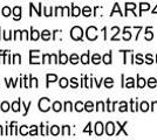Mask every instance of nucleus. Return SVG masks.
I'll return each instance as SVG.
<instances>
[{
	"label": "nucleus",
	"instance_id": "nucleus-1",
	"mask_svg": "<svg viewBox=\"0 0 157 140\" xmlns=\"http://www.w3.org/2000/svg\"><path fill=\"white\" fill-rule=\"evenodd\" d=\"M70 36H72V39L73 40H82V36H83V30H82V28L78 26H75L72 28V30H70Z\"/></svg>",
	"mask_w": 157,
	"mask_h": 140
},
{
	"label": "nucleus",
	"instance_id": "nucleus-2",
	"mask_svg": "<svg viewBox=\"0 0 157 140\" xmlns=\"http://www.w3.org/2000/svg\"><path fill=\"white\" fill-rule=\"evenodd\" d=\"M49 103H51L49 98H46V97L41 98V99L39 100V109H40V111H42V112H47V111L51 109Z\"/></svg>",
	"mask_w": 157,
	"mask_h": 140
},
{
	"label": "nucleus",
	"instance_id": "nucleus-3",
	"mask_svg": "<svg viewBox=\"0 0 157 140\" xmlns=\"http://www.w3.org/2000/svg\"><path fill=\"white\" fill-rule=\"evenodd\" d=\"M87 37L88 40H90V41H94V40H96L97 39V29H96L94 26H90L88 27L87 29Z\"/></svg>",
	"mask_w": 157,
	"mask_h": 140
},
{
	"label": "nucleus",
	"instance_id": "nucleus-4",
	"mask_svg": "<svg viewBox=\"0 0 157 140\" xmlns=\"http://www.w3.org/2000/svg\"><path fill=\"white\" fill-rule=\"evenodd\" d=\"M105 132H107L108 135H113L114 132H115V125H114V122H107V125H105Z\"/></svg>",
	"mask_w": 157,
	"mask_h": 140
},
{
	"label": "nucleus",
	"instance_id": "nucleus-5",
	"mask_svg": "<svg viewBox=\"0 0 157 140\" xmlns=\"http://www.w3.org/2000/svg\"><path fill=\"white\" fill-rule=\"evenodd\" d=\"M95 133L96 135H102V133H103V125H102V122H96L95 125Z\"/></svg>",
	"mask_w": 157,
	"mask_h": 140
},
{
	"label": "nucleus",
	"instance_id": "nucleus-6",
	"mask_svg": "<svg viewBox=\"0 0 157 140\" xmlns=\"http://www.w3.org/2000/svg\"><path fill=\"white\" fill-rule=\"evenodd\" d=\"M13 14H14V20H20V18H21V7H14L13 8Z\"/></svg>",
	"mask_w": 157,
	"mask_h": 140
},
{
	"label": "nucleus",
	"instance_id": "nucleus-7",
	"mask_svg": "<svg viewBox=\"0 0 157 140\" xmlns=\"http://www.w3.org/2000/svg\"><path fill=\"white\" fill-rule=\"evenodd\" d=\"M41 37H42V40H45V41H48V40L51 39V32L47 30V29L42 30V32H41Z\"/></svg>",
	"mask_w": 157,
	"mask_h": 140
},
{
	"label": "nucleus",
	"instance_id": "nucleus-8",
	"mask_svg": "<svg viewBox=\"0 0 157 140\" xmlns=\"http://www.w3.org/2000/svg\"><path fill=\"white\" fill-rule=\"evenodd\" d=\"M46 78H47V87H48L49 82H55V81L58 79V76H56V75H54V74H47Z\"/></svg>",
	"mask_w": 157,
	"mask_h": 140
},
{
	"label": "nucleus",
	"instance_id": "nucleus-9",
	"mask_svg": "<svg viewBox=\"0 0 157 140\" xmlns=\"http://www.w3.org/2000/svg\"><path fill=\"white\" fill-rule=\"evenodd\" d=\"M80 13H81V9L78 8V6L73 5V6H72V15H73V17H78Z\"/></svg>",
	"mask_w": 157,
	"mask_h": 140
},
{
	"label": "nucleus",
	"instance_id": "nucleus-10",
	"mask_svg": "<svg viewBox=\"0 0 157 140\" xmlns=\"http://www.w3.org/2000/svg\"><path fill=\"white\" fill-rule=\"evenodd\" d=\"M20 103H21V99H18L17 102H14L12 104V110L14 112H19V110H20Z\"/></svg>",
	"mask_w": 157,
	"mask_h": 140
},
{
	"label": "nucleus",
	"instance_id": "nucleus-11",
	"mask_svg": "<svg viewBox=\"0 0 157 140\" xmlns=\"http://www.w3.org/2000/svg\"><path fill=\"white\" fill-rule=\"evenodd\" d=\"M31 33H32V34H31V37H29V39H32L33 41H36V40L39 39V36H40V33H39L38 30H35V29H33V28H32Z\"/></svg>",
	"mask_w": 157,
	"mask_h": 140
},
{
	"label": "nucleus",
	"instance_id": "nucleus-12",
	"mask_svg": "<svg viewBox=\"0 0 157 140\" xmlns=\"http://www.w3.org/2000/svg\"><path fill=\"white\" fill-rule=\"evenodd\" d=\"M52 107H53V110H54L55 112H59V111L62 109V104L60 103V102H54L53 105H52Z\"/></svg>",
	"mask_w": 157,
	"mask_h": 140
},
{
	"label": "nucleus",
	"instance_id": "nucleus-13",
	"mask_svg": "<svg viewBox=\"0 0 157 140\" xmlns=\"http://www.w3.org/2000/svg\"><path fill=\"white\" fill-rule=\"evenodd\" d=\"M59 62H60L61 64H66V63L68 62V56H67L66 54H62V52H60V57H59Z\"/></svg>",
	"mask_w": 157,
	"mask_h": 140
},
{
	"label": "nucleus",
	"instance_id": "nucleus-14",
	"mask_svg": "<svg viewBox=\"0 0 157 140\" xmlns=\"http://www.w3.org/2000/svg\"><path fill=\"white\" fill-rule=\"evenodd\" d=\"M49 132H51V134H52V135H58V134L60 133V129H59V126L54 125V126H52V127H51Z\"/></svg>",
	"mask_w": 157,
	"mask_h": 140
},
{
	"label": "nucleus",
	"instance_id": "nucleus-15",
	"mask_svg": "<svg viewBox=\"0 0 157 140\" xmlns=\"http://www.w3.org/2000/svg\"><path fill=\"white\" fill-rule=\"evenodd\" d=\"M81 62L83 64H88L89 63V52L83 54V55H81Z\"/></svg>",
	"mask_w": 157,
	"mask_h": 140
},
{
	"label": "nucleus",
	"instance_id": "nucleus-16",
	"mask_svg": "<svg viewBox=\"0 0 157 140\" xmlns=\"http://www.w3.org/2000/svg\"><path fill=\"white\" fill-rule=\"evenodd\" d=\"M102 61L105 62V64H110L112 63V54L109 52V54H105V56H103V59H102Z\"/></svg>",
	"mask_w": 157,
	"mask_h": 140
},
{
	"label": "nucleus",
	"instance_id": "nucleus-17",
	"mask_svg": "<svg viewBox=\"0 0 157 140\" xmlns=\"http://www.w3.org/2000/svg\"><path fill=\"white\" fill-rule=\"evenodd\" d=\"M1 14L4 17H9L11 15V8H9L8 6H5L4 8L1 9Z\"/></svg>",
	"mask_w": 157,
	"mask_h": 140
},
{
	"label": "nucleus",
	"instance_id": "nucleus-18",
	"mask_svg": "<svg viewBox=\"0 0 157 140\" xmlns=\"http://www.w3.org/2000/svg\"><path fill=\"white\" fill-rule=\"evenodd\" d=\"M85 110L88 111V112H92V111L94 110V104H93L92 102H87V103L85 104Z\"/></svg>",
	"mask_w": 157,
	"mask_h": 140
},
{
	"label": "nucleus",
	"instance_id": "nucleus-19",
	"mask_svg": "<svg viewBox=\"0 0 157 140\" xmlns=\"http://www.w3.org/2000/svg\"><path fill=\"white\" fill-rule=\"evenodd\" d=\"M75 110H76L78 112H81L82 110H85V104H83L82 102H78V103L75 104Z\"/></svg>",
	"mask_w": 157,
	"mask_h": 140
},
{
	"label": "nucleus",
	"instance_id": "nucleus-20",
	"mask_svg": "<svg viewBox=\"0 0 157 140\" xmlns=\"http://www.w3.org/2000/svg\"><path fill=\"white\" fill-rule=\"evenodd\" d=\"M92 61L94 64H99L100 62H101V56L99 55V54H94L93 55V59H92Z\"/></svg>",
	"mask_w": 157,
	"mask_h": 140
},
{
	"label": "nucleus",
	"instance_id": "nucleus-21",
	"mask_svg": "<svg viewBox=\"0 0 157 140\" xmlns=\"http://www.w3.org/2000/svg\"><path fill=\"white\" fill-rule=\"evenodd\" d=\"M113 84H114L113 78L108 77V78L105 79V88H112V87H113Z\"/></svg>",
	"mask_w": 157,
	"mask_h": 140
},
{
	"label": "nucleus",
	"instance_id": "nucleus-22",
	"mask_svg": "<svg viewBox=\"0 0 157 140\" xmlns=\"http://www.w3.org/2000/svg\"><path fill=\"white\" fill-rule=\"evenodd\" d=\"M70 63H73V64H76L78 62V56L76 54H73V55H70Z\"/></svg>",
	"mask_w": 157,
	"mask_h": 140
},
{
	"label": "nucleus",
	"instance_id": "nucleus-23",
	"mask_svg": "<svg viewBox=\"0 0 157 140\" xmlns=\"http://www.w3.org/2000/svg\"><path fill=\"white\" fill-rule=\"evenodd\" d=\"M70 133V129L68 125H65L63 129H62V135H69Z\"/></svg>",
	"mask_w": 157,
	"mask_h": 140
},
{
	"label": "nucleus",
	"instance_id": "nucleus-24",
	"mask_svg": "<svg viewBox=\"0 0 157 140\" xmlns=\"http://www.w3.org/2000/svg\"><path fill=\"white\" fill-rule=\"evenodd\" d=\"M82 13H83L85 17H89V15L92 14V9H90L89 6H86V7L83 8V11H82Z\"/></svg>",
	"mask_w": 157,
	"mask_h": 140
},
{
	"label": "nucleus",
	"instance_id": "nucleus-25",
	"mask_svg": "<svg viewBox=\"0 0 157 140\" xmlns=\"http://www.w3.org/2000/svg\"><path fill=\"white\" fill-rule=\"evenodd\" d=\"M0 109L4 111V112H7L9 110V104L7 103V102H4L2 104H1V106H0Z\"/></svg>",
	"mask_w": 157,
	"mask_h": 140
},
{
	"label": "nucleus",
	"instance_id": "nucleus-26",
	"mask_svg": "<svg viewBox=\"0 0 157 140\" xmlns=\"http://www.w3.org/2000/svg\"><path fill=\"white\" fill-rule=\"evenodd\" d=\"M130 37H131L130 32H128V30H127V28H125V29H124V32H123V39L127 41V40H130Z\"/></svg>",
	"mask_w": 157,
	"mask_h": 140
},
{
	"label": "nucleus",
	"instance_id": "nucleus-27",
	"mask_svg": "<svg viewBox=\"0 0 157 140\" xmlns=\"http://www.w3.org/2000/svg\"><path fill=\"white\" fill-rule=\"evenodd\" d=\"M117 125H119V126H120V130H119V132H117V133H116V135H119V134H120V132L121 131H123L124 132V135H128V133H127V132L124 131V130H123V129H124V126H125V125H127V122H124V124H123V125H120V122H117Z\"/></svg>",
	"mask_w": 157,
	"mask_h": 140
},
{
	"label": "nucleus",
	"instance_id": "nucleus-28",
	"mask_svg": "<svg viewBox=\"0 0 157 140\" xmlns=\"http://www.w3.org/2000/svg\"><path fill=\"white\" fill-rule=\"evenodd\" d=\"M127 110H128V104H127L125 102H121L120 111H121V112H124V111H127Z\"/></svg>",
	"mask_w": 157,
	"mask_h": 140
},
{
	"label": "nucleus",
	"instance_id": "nucleus-29",
	"mask_svg": "<svg viewBox=\"0 0 157 140\" xmlns=\"http://www.w3.org/2000/svg\"><path fill=\"white\" fill-rule=\"evenodd\" d=\"M96 110H97V111H105V104H103L102 102H99V103L96 104Z\"/></svg>",
	"mask_w": 157,
	"mask_h": 140
},
{
	"label": "nucleus",
	"instance_id": "nucleus-30",
	"mask_svg": "<svg viewBox=\"0 0 157 140\" xmlns=\"http://www.w3.org/2000/svg\"><path fill=\"white\" fill-rule=\"evenodd\" d=\"M125 87H127V88H134V78H131V77H129V78L127 79Z\"/></svg>",
	"mask_w": 157,
	"mask_h": 140
},
{
	"label": "nucleus",
	"instance_id": "nucleus-31",
	"mask_svg": "<svg viewBox=\"0 0 157 140\" xmlns=\"http://www.w3.org/2000/svg\"><path fill=\"white\" fill-rule=\"evenodd\" d=\"M141 110H142L143 112H145V111H148L149 110V104L147 102H143V103L141 104Z\"/></svg>",
	"mask_w": 157,
	"mask_h": 140
},
{
	"label": "nucleus",
	"instance_id": "nucleus-32",
	"mask_svg": "<svg viewBox=\"0 0 157 140\" xmlns=\"http://www.w3.org/2000/svg\"><path fill=\"white\" fill-rule=\"evenodd\" d=\"M29 134H31V135H36V134H38V129H36V126H35V125H32V126H31Z\"/></svg>",
	"mask_w": 157,
	"mask_h": 140
},
{
	"label": "nucleus",
	"instance_id": "nucleus-33",
	"mask_svg": "<svg viewBox=\"0 0 157 140\" xmlns=\"http://www.w3.org/2000/svg\"><path fill=\"white\" fill-rule=\"evenodd\" d=\"M148 85H149V87H150V88L156 87V78H154V77H151V78H149Z\"/></svg>",
	"mask_w": 157,
	"mask_h": 140
},
{
	"label": "nucleus",
	"instance_id": "nucleus-34",
	"mask_svg": "<svg viewBox=\"0 0 157 140\" xmlns=\"http://www.w3.org/2000/svg\"><path fill=\"white\" fill-rule=\"evenodd\" d=\"M67 85H68V79L65 78V77L60 79V87H61V88H66Z\"/></svg>",
	"mask_w": 157,
	"mask_h": 140
},
{
	"label": "nucleus",
	"instance_id": "nucleus-35",
	"mask_svg": "<svg viewBox=\"0 0 157 140\" xmlns=\"http://www.w3.org/2000/svg\"><path fill=\"white\" fill-rule=\"evenodd\" d=\"M20 134H21V135H27V134H28V132H27V126L22 125V126L20 127Z\"/></svg>",
	"mask_w": 157,
	"mask_h": 140
},
{
	"label": "nucleus",
	"instance_id": "nucleus-36",
	"mask_svg": "<svg viewBox=\"0 0 157 140\" xmlns=\"http://www.w3.org/2000/svg\"><path fill=\"white\" fill-rule=\"evenodd\" d=\"M145 84H147L145 79H144V78H139V82H137V87L143 88V87H145Z\"/></svg>",
	"mask_w": 157,
	"mask_h": 140
},
{
	"label": "nucleus",
	"instance_id": "nucleus-37",
	"mask_svg": "<svg viewBox=\"0 0 157 140\" xmlns=\"http://www.w3.org/2000/svg\"><path fill=\"white\" fill-rule=\"evenodd\" d=\"M21 62V56L19 54H15L13 56V63H20Z\"/></svg>",
	"mask_w": 157,
	"mask_h": 140
},
{
	"label": "nucleus",
	"instance_id": "nucleus-38",
	"mask_svg": "<svg viewBox=\"0 0 157 140\" xmlns=\"http://www.w3.org/2000/svg\"><path fill=\"white\" fill-rule=\"evenodd\" d=\"M135 7H136V5H135V4H132V2L125 4V9H127V12H128L129 9H135Z\"/></svg>",
	"mask_w": 157,
	"mask_h": 140
},
{
	"label": "nucleus",
	"instance_id": "nucleus-39",
	"mask_svg": "<svg viewBox=\"0 0 157 140\" xmlns=\"http://www.w3.org/2000/svg\"><path fill=\"white\" fill-rule=\"evenodd\" d=\"M150 8V6H149V4H141V13L143 12V11H148Z\"/></svg>",
	"mask_w": 157,
	"mask_h": 140
},
{
	"label": "nucleus",
	"instance_id": "nucleus-40",
	"mask_svg": "<svg viewBox=\"0 0 157 140\" xmlns=\"http://www.w3.org/2000/svg\"><path fill=\"white\" fill-rule=\"evenodd\" d=\"M22 106L25 107V113H24V116H26L27 112H28V109H29V107L32 106V102H29V103H28V104H27V105H25V103L22 102Z\"/></svg>",
	"mask_w": 157,
	"mask_h": 140
},
{
	"label": "nucleus",
	"instance_id": "nucleus-41",
	"mask_svg": "<svg viewBox=\"0 0 157 140\" xmlns=\"http://www.w3.org/2000/svg\"><path fill=\"white\" fill-rule=\"evenodd\" d=\"M65 111H72V103L70 102L65 103Z\"/></svg>",
	"mask_w": 157,
	"mask_h": 140
},
{
	"label": "nucleus",
	"instance_id": "nucleus-42",
	"mask_svg": "<svg viewBox=\"0 0 157 140\" xmlns=\"http://www.w3.org/2000/svg\"><path fill=\"white\" fill-rule=\"evenodd\" d=\"M70 82H72V88H78V79L75 78V77H73V78L70 79Z\"/></svg>",
	"mask_w": 157,
	"mask_h": 140
},
{
	"label": "nucleus",
	"instance_id": "nucleus-43",
	"mask_svg": "<svg viewBox=\"0 0 157 140\" xmlns=\"http://www.w3.org/2000/svg\"><path fill=\"white\" fill-rule=\"evenodd\" d=\"M152 39V33L150 32V28L148 29V32H145V40H151Z\"/></svg>",
	"mask_w": 157,
	"mask_h": 140
},
{
	"label": "nucleus",
	"instance_id": "nucleus-44",
	"mask_svg": "<svg viewBox=\"0 0 157 140\" xmlns=\"http://www.w3.org/2000/svg\"><path fill=\"white\" fill-rule=\"evenodd\" d=\"M62 15H69V7H63L62 8Z\"/></svg>",
	"mask_w": 157,
	"mask_h": 140
},
{
	"label": "nucleus",
	"instance_id": "nucleus-45",
	"mask_svg": "<svg viewBox=\"0 0 157 140\" xmlns=\"http://www.w3.org/2000/svg\"><path fill=\"white\" fill-rule=\"evenodd\" d=\"M51 57H52L51 55H48V54H45V55H44V61H42V63H46V62H49V63H51V61H48Z\"/></svg>",
	"mask_w": 157,
	"mask_h": 140
},
{
	"label": "nucleus",
	"instance_id": "nucleus-46",
	"mask_svg": "<svg viewBox=\"0 0 157 140\" xmlns=\"http://www.w3.org/2000/svg\"><path fill=\"white\" fill-rule=\"evenodd\" d=\"M62 8H63V7H56V9H55V14H54V15H60V14L62 15Z\"/></svg>",
	"mask_w": 157,
	"mask_h": 140
},
{
	"label": "nucleus",
	"instance_id": "nucleus-47",
	"mask_svg": "<svg viewBox=\"0 0 157 140\" xmlns=\"http://www.w3.org/2000/svg\"><path fill=\"white\" fill-rule=\"evenodd\" d=\"M136 62H137L139 64H141V63H143V60H142V56H141L140 54H139V55H136Z\"/></svg>",
	"mask_w": 157,
	"mask_h": 140
},
{
	"label": "nucleus",
	"instance_id": "nucleus-48",
	"mask_svg": "<svg viewBox=\"0 0 157 140\" xmlns=\"http://www.w3.org/2000/svg\"><path fill=\"white\" fill-rule=\"evenodd\" d=\"M90 126H92V124L90 122H88L87 127L83 130V132H88V133H92V130H90Z\"/></svg>",
	"mask_w": 157,
	"mask_h": 140
},
{
	"label": "nucleus",
	"instance_id": "nucleus-49",
	"mask_svg": "<svg viewBox=\"0 0 157 140\" xmlns=\"http://www.w3.org/2000/svg\"><path fill=\"white\" fill-rule=\"evenodd\" d=\"M45 15H46V17H49V15H52V12H51V13H49V9L47 8V7H45Z\"/></svg>",
	"mask_w": 157,
	"mask_h": 140
},
{
	"label": "nucleus",
	"instance_id": "nucleus-50",
	"mask_svg": "<svg viewBox=\"0 0 157 140\" xmlns=\"http://www.w3.org/2000/svg\"><path fill=\"white\" fill-rule=\"evenodd\" d=\"M147 60H148V63L149 64H151V63H152V57H151V55H148V56H147Z\"/></svg>",
	"mask_w": 157,
	"mask_h": 140
},
{
	"label": "nucleus",
	"instance_id": "nucleus-51",
	"mask_svg": "<svg viewBox=\"0 0 157 140\" xmlns=\"http://www.w3.org/2000/svg\"><path fill=\"white\" fill-rule=\"evenodd\" d=\"M51 56H52V60L54 61V63H59V61H58V59H56L55 55H51Z\"/></svg>",
	"mask_w": 157,
	"mask_h": 140
},
{
	"label": "nucleus",
	"instance_id": "nucleus-52",
	"mask_svg": "<svg viewBox=\"0 0 157 140\" xmlns=\"http://www.w3.org/2000/svg\"><path fill=\"white\" fill-rule=\"evenodd\" d=\"M0 135H2V126H0Z\"/></svg>",
	"mask_w": 157,
	"mask_h": 140
},
{
	"label": "nucleus",
	"instance_id": "nucleus-53",
	"mask_svg": "<svg viewBox=\"0 0 157 140\" xmlns=\"http://www.w3.org/2000/svg\"><path fill=\"white\" fill-rule=\"evenodd\" d=\"M152 13H157V7L155 9H154V12H152Z\"/></svg>",
	"mask_w": 157,
	"mask_h": 140
}]
</instances>
